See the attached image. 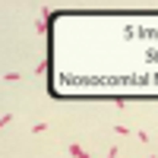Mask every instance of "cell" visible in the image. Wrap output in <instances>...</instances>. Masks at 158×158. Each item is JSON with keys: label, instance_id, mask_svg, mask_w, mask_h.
I'll use <instances>...</instances> for the list:
<instances>
[{"label": "cell", "instance_id": "7a4b0ae2", "mask_svg": "<svg viewBox=\"0 0 158 158\" xmlns=\"http://www.w3.org/2000/svg\"><path fill=\"white\" fill-rule=\"evenodd\" d=\"M117 155H120V149H114V146H111V152H108V158H117Z\"/></svg>", "mask_w": 158, "mask_h": 158}, {"label": "cell", "instance_id": "6da1fadb", "mask_svg": "<svg viewBox=\"0 0 158 158\" xmlns=\"http://www.w3.org/2000/svg\"><path fill=\"white\" fill-rule=\"evenodd\" d=\"M70 155H73V158H92L82 146H79V142H70Z\"/></svg>", "mask_w": 158, "mask_h": 158}, {"label": "cell", "instance_id": "3957f363", "mask_svg": "<svg viewBox=\"0 0 158 158\" xmlns=\"http://www.w3.org/2000/svg\"><path fill=\"white\" fill-rule=\"evenodd\" d=\"M149 158H155V155H149Z\"/></svg>", "mask_w": 158, "mask_h": 158}]
</instances>
